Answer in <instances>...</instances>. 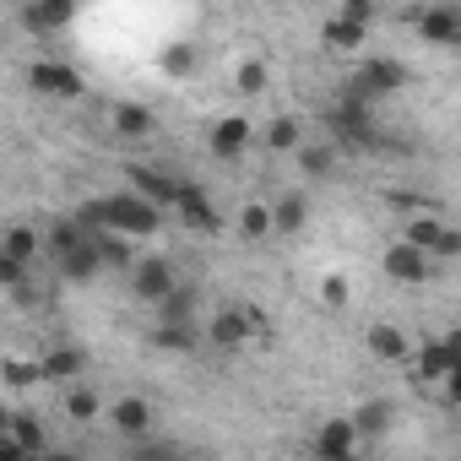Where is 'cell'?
<instances>
[{"mask_svg":"<svg viewBox=\"0 0 461 461\" xmlns=\"http://www.w3.org/2000/svg\"><path fill=\"white\" fill-rule=\"evenodd\" d=\"M0 375H6L12 385H39L44 380V369L39 364H23V358H6V364H0Z\"/></svg>","mask_w":461,"mask_h":461,"instance_id":"obj_33","label":"cell"},{"mask_svg":"<svg viewBox=\"0 0 461 461\" xmlns=\"http://www.w3.org/2000/svg\"><path fill=\"white\" fill-rule=\"evenodd\" d=\"M439 234H445V222H439V217H412V222H407V240H402V245H412V250L434 256Z\"/></svg>","mask_w":461,"mask_h":461,"instance_id":"obj_26","label":"cell"},{"mask_svg":"<svg viewBox=\"0 0 461 461\" xmlns=\"http://www.w3.org/2000/svg\"><path fill=\"white\" fill-rule=\"evenodd\" d=\"M195 342H201L195 321H179V326H152V348H163V353H190Z\"/></svg>","mask_w":461,"mask_h":461,"instance_id":"obj_24","label":"cell"},{"mask_svg":"<svg viewBox=\"0 0 461 461\" xmlns=\"http://www.w3.org/2000/svg\"><path fill=\"white\" fill-rule=\"evenodd\" d=\"M6 429H12V412H6V407H0V439H6Z\"/></svg>","mask_w":461,"mask_h":461,"instance_id":"obj_42","label":"cell"},{"mask_svg":"<svg viewBox=\"0 0 461 461\" xmlns=\"http://www.w3.org/2000/svg\"><path fill=\"white\" fill-rule=\"evenodd\" d=\"M0 250H6V256H12V261H17V267L28 272V267L39 261V250H44V240L33 234V228H28V222H17V228H6V240H0Z\"/></svg>","mask_w":461,"mask_h":461,"instance_id":"obj_20","label":"cell"},{"mask_svg":"<svg viewBox=\"0 0 461 461\" xmlns=\"http://www.w3.org/2000/svg\"><path fill=\"white\" fill-rule=\"evenodd\" d=\"M461 256V234H456V228H445V234H439V245H434V256L429 261H456Z\"/></svg>","mask_w":461,"mask_h":461,"instance_id":"obj_37","label":"cell"},{"mask_svg":"<svg viewBox=\"0 0 461 461\" xmlns=\"http://www.w3.org/2000/svg\"><path fill=\"white\" fill-rule=\"evenodd\" d=\"M456 364H461V342H456V337H434V342H423V348H418L412 375L439 385V380H450V375H456Z\"/></svg>","mask_w":461,"mask_h":461,"instance_id":"obj_7","label":"cell"},{"mask_svg":"<svg viewBox=\"0 0 461 461\" xmlns=\"http://www.w3.org/2000/svg\"><path fill=\"white\" fill-rule=\"evenodd\" d=\"M364 33H369V28H358V23H348V17H326V28H321L326 50H358Z\"/></svg>","mask_w":461,"mask_h":461,"instance_id":"obj_25","label":"cell"},{"mask_svg":"<svg viewBox=\"0 0 461 461\" xmlns=\"http://www.w3.org/2000/svg\"><path fill=\"white\" fill-rule=\"evenodd\" d=\"M0 461H33L23 445H12V439H0Z\"/></svg>","mask_w":461,"mask_h":461,"instance_id":"obj_40","label":"cell"},{"mask_svg":"<svg viewBox=\"0 0 461 461\" xmlns=\"http://www.w3.org/2000/svg\"><path fill=\"white\" fill-rule=\"evenodd\" d=\"M179 321H195V294H190V288H174V294L158 304V326H179Z\"/></svg>","mask_w":461,"mask_h":461,"instance_id":"obj_27","label":"cell"},{"mask_svg":"<svg viewBox=\"0 0 461 461\" xmlns=\"http://www.w3.org/2000/svg\"><path fill=\"white\" fill-rule=\"evenodd\" d=\"M125 174H131V195H141V201H147V206H158V212H174V201H179V179H174L168 168L131 163Z\"/></svg>","mask_w":461,"mask_h":461,"instance_id":"obj_3","label":"cell"},{"mask_svg":"<svg viewBox=\"0 0 461 461\" xmlns=\"http://www.w3.org/2000/svg\"><path fill=\"white\" fill-rule=\"evenodd\" d=\"M6 439H12V445H23L28 456H44V439H50V434H44V423H39L33 412H12V429H6Z\"/></svg>","mask_w":461,"mask_h":461,"instance_id":"obj_22","label":"cell"},{"mask_svg":"<svg viewBox=\"0 0 461 461\" xmlns=\"http://www.w3.org/2000/svg\"><path fill=\"white\" fill-rule=\"evenodd\" d=\"M174 212H179V222H185V228H201V234H212V228H217L212 195H206L201 185H190V179H179V201H174Z\"/></svg>","mask_w":461,"mask_h":461,"instance_id":"obj_9","label":"cell"},{"mask_svg":"<svg viewBox=\"0 0 461 461\" xmlns=\"http://www.w3.org/2000/svg\"><path fill=\"white\" fill-rule=\"evenodd\" d=\"M158 66H163L168 77H190V71H195V50H190V44H168Z\"/></svg>","mask_w":461,"mask_h":461,"instance_id":"obj_32","label":"cell"},{"mask_svg":"<svg viewBox=\"0 0 461 461\" xmlns=\"http://www.w3.org/2000/svg\"><path fill=\"white\" fill-rule=\"evenodd\" d=\"M87 245H93L98 267H136V256H131V240L109 234V228H93V234H87Z\"/></svg>","mask_w":461,"mask_h":461,"instance_id":"obj_19","label":"cell"},{"mask_svg":"<svg viewBox=\"0 0 461 461\" xmlns=\"http://www.w3.org/2000/svg\"><path fill=\"white\" fill-rule=\"evenodd\" d=\"M348 423H353V434H358V439H380V434H391V423H396V407H391V402H364V407H358Z\"/></svg>","mask_w":461,"mask_h":461,"instance_id":"obj_17","label":"cell"},{"mask_svg":"<svg viewBox=\"0 0 461 461\" xmlns=\"http://www.w3.org/2000/svg\"><path fill=\"white\" fill-rule=\"evenodd\" d=\"M385 272H391L396 283H423V277L434 272V261H429L423 250H412V245H391V250H385Z\"/></svg>","mask_w":461,"mask_h":461,"instance_id":"obj_14","label":"cell"},{"mask_svg":"<svg viewBox=\"0 0 461 461\" xmlns=\"http://www.w3.org/2000/svg\"><path fill=\"white\" fill-rule=\"evenodd\" d=\"M353 450H358V434H353L348 418L321 423V434H315V461H353Z\"/></svg>","mask_w":461,"mask_h":461,"instance_id":"obj_11","label":"cell"},{"mask_svg":"<svg viewBox=\"0 0 461 461\" xmlns=\"http://www.w3.org/2000/svg\"><path fill=\"white\" fill-rule=\"evenodd\" d=\"M240 228H245V240H261V234H272V212L267 206H245Z\"/></svg>","mask_w":461,"mask_h":461,"instance_id":"obj_34","label":"cell"},{"mask_svg":"<svg viewBox=\"0 0 461 461\" xmlns=\"http://www.w3.org/2000/svg\"><path fill=\"white\" fill-rule=\"evenodd\" d=\"M234 82H240V93H267V66L261 60H245Z\"/></svg>","mask_w":461,"mask_h":461,"instance_id":"obj_35","label":"cell"},{"mask_svg":"<svg viewBox=\"0 0 461 461\" xmlns=\"http://www.w3.org/2000/svg\"><path fill=\"white\" fill-rule=\"evenodd\" d=\"M23 283H28V272H23L6 250H0V288H23Z\"/></svg>","mask_w":461,"mask_h":461,"instance_id":"obj_38","label":"cell"},{"mask_svg":"<svg viewBox=\"0 0 461 461\" xmlns=\"http://www.w3.org/2000/svg\"><path fill=\"white\" fill-rule=\"evenodd\" d=\"M267 212H272V228H283V234H299V228L310 222V201H304L299 190H294V195H283V201H277V206H267Z\"/></svg>","mask_w":461,"mask_h":461,"instance_id":"obj_23","label":"cell"},{"mask_svg":"<svg viewBox=\"0 0 461 461\" xmlns=\"http://www.w3.org/2000/svg\"><path fill=\"white\" fill-rule=\"evenodd\" d=\"M321 299H326L331 310H342V304H348V283H342V277H326V288H321Z\"/></svg>","mask_w":461,"mask_h":461,"instance_id":"obj_39","label":"cell"},{"mask_svg":"<svg viewBox=\"0 0 461 461\" xmlns=\"http://www.w3.org/2000/svg\"><path fill=\"white\" fill-rule=\"evenodd\" d=\"M109 423H114V434H120V439L141 445V439H152V423H158V412H152V402H147V396H114V407H109Z\"/></svg>","mask_w":461,"mask_h":461,"instance_id":"obj_5","label":"cell"},{"mask_svg":"<svg viewBox=\"0 0 461 461\" xmlns=\"http://www.w3.org/2000/svg\"><path fill=\"white\" fill-rule=\"evenodd\" d=\"M412 23H418L423 44H456L461 39V12L456 6H423V12H412Z\"/></svg>","mask_w":461,"mask_h":461,"instance_id":"obj_10","label":"cell"},{"mask_svg":"<svg viewBox=\"0 0 461 461\" xmlns=\"http://www.w3.org/2000/svg\"><path fill=\"white\" fill-rule=\"evenodd\" d=\"M174 288H179V283H174V267H168L163 256H141V261H136V299H147V304L158 310Z\"/></svg>","mask_w":461,"mask_h":461,"instance_id":"obj_8","label":"cell"},{"mask_svg":"<svg viewBox=\"0 0 461 461\" xmlns=\"http://www.w3.org/2000/svg\"><path fill=\"white\" fill-rule=\"evenodd\" d=\"M131 461H190V450L185 445H174V439H141V445H131Z\"/></svg>","mask_w":461,"mask_h":461,"instance_id":"obj_29","label":"cell"},{"mask_svg":"<svg viewBox=\"0 0 461 461\" xmlns=\"http://www.w3.org/2000/svg\"><path fill=\"white\" fill-rule=\"evenodd\" d=\"M369 353L385 358V364H402V358L412 353V342H407L396 326H369Z\"/></svg>","mask_w":461,"mask_h":461,"instance_id":"obj_21","label":"cell"},{"mask_svg":"<svg viewBox=\"0 0 461 461\" xmlns=\"http://www.w3.org/2000/svg\"><path fill=\"white\" fill-rule=\"evenodd\" d=\"M299 168H304L310 179H326V174L337 168V147H331V141H326V147H304V152H299Z\"/></svg>","mask_w":461,"mask_h":461,"instance_id":"obj_30","label":"cell"},{"mask_svg":"<svg viewBox=\"0 0 461 461\" xmlns=\"http://www.w3.org/2000/svg\"><path fill=\"white\" fill-rule=\"evenodd\" d=\"M267 147L294 152V147H299V120H294V114H277V120L267 125Z\"/></svg>","mask_w":461,"mask_h":461,"instance_id":"obj_31","label":"cell"},{"mask_svg":"<svg viewBox=\"0 0 461 461\" xmlns=\"http://www.w3.org/2000/svg\"><path fill=\"white\" fill-rule=\"evenodd\" d=\"M82 348H71V342H60V348H50L44 358H39V369H44V380H60V385H77L82 380Z\"/></svg>","mask_w":461,"mask_h":461,"instance_id":"obj_15","label":"cell"},{"mask_svg":"<svg viewBox=\"0 0 461 461\" xmlns=\"http://www.w3.org/2000/svg\"><path fill=\"white\" fill-rule=\"evenodd\" d=\"M28 87L44 93V98H77L82 93V71L66 66V60H33L28 66Z\"/></svg>","mask_w":461,"mask_h":461,"instance_id":"obj_6","label":"cell"},{"mask_svg":"<svg viewBox=\"0 0 461 461\" xmlns=\"http://www.w3.org/2000/svg\"><path fill=\"white\" fill-rule=\"evenodd\" d=\"M337 17H348V23H358V28H369L380 12H375V0H348V6L337 12Z\"/></svg>","mask_w":461,"mask_h":461,"instance_id":"obj_36","label":"cell"},{"mask_svg":"<svg viewBox=\"0 0 461 461\" xmlns=\"http://www.w3.org/2000/svg\"><path fill=\"white\" fill-rule=\"evenodd\" d=\"M66 418H77V423H93L98 418V391L93 385H66Z\"/></svg>","mask_w":461,"mask_h":461,"instance_id":"obj_28","label":"cell"},{"mask_svg":"<svg viewBox=\"0 0 461 461\" xmlns=\"http://www.w3.org/2000/svg\"><path fill=\"white\" fill-rule=\"evenodd\" d=\"M23 28L28 33H60V28H71V0H55V6H23Z\"/></svg>","mask_w":461,"mask_h":461,"instance_id":"obj_18","label":"cell"},{"mask_svg":"<svg viewBox=\"0 0 461 461\" xmlns=\"http://www.w3.org/2000/svg\"><path fill=\"white\" fill-rule=\"evenodd\" d=\"M50 250H55L60 277H71V283H87V277H98V272H104V267H98V256H93V245H87V234H82L71 217H60V222L50 228Z\"/></svg>","mask_w":461,"mask_h":461,"instance_id":"obj_1","label":"cell"},{"mask_svg":"<svg viewBox=\"0 0 461 461\" xmlns=\"http://www.w3.org/2000/svg\"><path fill=\"white\" fill-rule=\"evenodd\" d=\"M250 136H256V125H250L245 114H228V120L212 125V152H217V158H240V152L250 147Z\"/></svg>","mask_w":461,"mask_h":461,"instance_id":"obj_12","label":"cell"},{"mask_svg":"<svg viewBox=\"0 0 461 461\" xmlns=\"http://www.w3.org/2000/svg\"><path fill=\"white\" fill-rule=\"evenodd\" d=\"M206 337H212V348H222V353H240V348L256 337V315H250L245 304H222V310L212 315Z\"/></svg>","mask_w":461,"mask_h":461,"instance_id":"obj_4","label":"cell"},{"mask_svg":"<svg viewBox=\"0 0 461 461\" xmlns=\"http://www.w3.org/2000/svg\"><path fill=\"white\" fill-rule=\"evenodd\" d=\"M299 461H310V456H299Z\"/></svg>","mask_w":461,"mask_h":461,"instance_id":"obj_43","label":"cell"},{"mask_svg":"<svg viewBox=\"0 0 461 461\" xmlns=\"http://www.w3.org/2000/svg\"><path fill=\"white\" fill-rule=\"evenodd\" d=\"M114 136L120 141H141V136H152L158 131V120H152V109H141V104H114Z\"/></svg>","mask_w":461,"mask_h":461,"instance_id":"obj_16","label":"cell"},{"mask_svg":"<svg viewBox=\"0 0 461 461\" xmlns=\"http://www.w3.org/2000/svg\"><path fill=\"white\" fill-rule=\"evenodd\" d=\"M402 82H407V66H402V60H364L358 77H353V93H348V98H358V104H369V98H391Z\"/></svg>","mask_w":461,"mask_h":461,"instance_id":"obj_2","label":"cell"},{"mask_svg":"<svg viewBox=\"0 0 461 461\" xmlns=\"http://www.w3.org/2000/svg\"><path fill=\"white\" fill-rule=\"evenodd\" d=\"M326 120H331V131H337L342 141H353V147H369V120H364V104H358V98H342V104H337Z\"/></svg>","mask_w":461,"mask_h":461,"instance_id":"obj_13","label":"cell"},{"mask_svg":"<svg viewBox=\"0 0 461 461\" xmlns=\"http://www.w3.org/2000/svg\"><path fill=\"white\" fill-rule=\"evenodd\" d=\"M39 461H82V456H66V450H44Z\"/></svg>","mask_w":461,"mask_h":461,"instance_id":"obj_41","label":"cell"}]
</instances>
